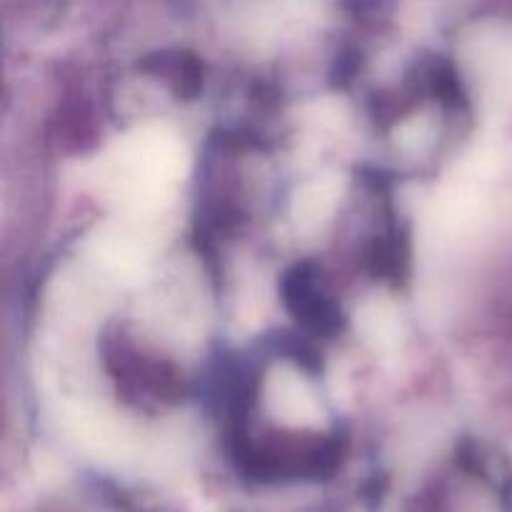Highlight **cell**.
<instances>
[{"mask_svg":"<svg viewBox=\"0 0 512 512\" xmlns=\"http://www.w3.org/2000/svg\"><path fill=\"white\" fill-rule=\"evenodd\" d=\"M103 360L110 375L118 380V390L143 403H178L185 395L183 380L168 363L145 358L120 335H105Z\"/></svg>","mask_w":512,"mask_h":512,"instance_id":"6da1fadb","label":"cell"},{"mask_svg":"<svg viewBox=\"0 0 512 512\" xmlns=\"http://www.w3.org/2000/svg\"><path fill=\"white\" fill-rule=\"evenodd\" d=\"M280 293L288 313L300 323L303 333L333 340L345 330V313L338 300L325 290L323 275L313 260L295 263L280 280Z\"/></svg>","mask_w":512,"mask_h":512,"instance_id":"7a4b0ae2","label":"cell"},{"mask_svg":"<svg viewBox=\"0 0 512 512\" xmlns=\"http://www.w3.org/2000/svg\"><path fill=\"white\" fill-rule=\"evenodd\" d=\"M363 263L373 278L390 285L403 283L410 268V243L398 220L390 218L385 228L365 245Z\"/></svg>","mask_w":512,"mask_h":512,"instance_id":"3957f363","label":"cell"},{"mask_svg":"<svg viewBox=\"0 0 512 512\" xmlns=\"http://www.w3.org/2000/svg\"><path fill=\"white\" fill-rule=\"evenodd\" d=\"M140 68H145L150 75L163 80V85L175 98L193 100L203 93L205 68L203 60L193 53H185V50H163V53L148 55L140 63Z\"/></svg>","mask_w":512,"mask_h":512,"instance_id":"277c9868","label":"cell"}]
</instances>
